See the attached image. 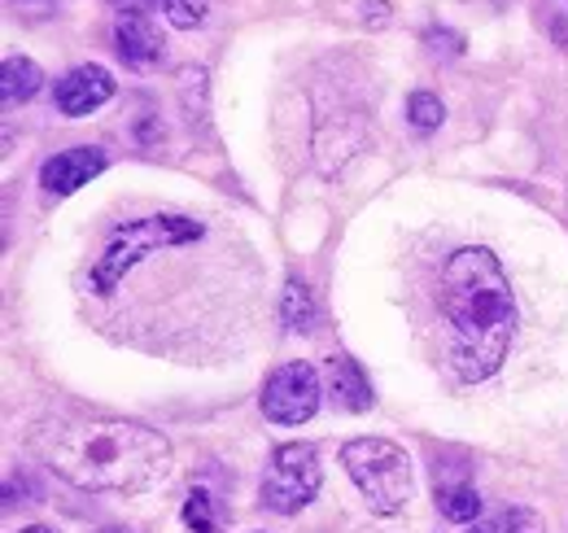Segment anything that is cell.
I'll list each match as a JSON object with an SVG mask.
<instances>
[{"mask_svg": "<svg viewBox=\"0 0 568 533\" xmlns=\"http://www.w3.org/2000/svg\"><path fill=\"white\" fill-rule=\"evenodd\" d=\"M437 311H442V345L459 381H486L507 359L516 302L498 259L481 245L455 250L437 280Z\"/></svg>", "mask_w": 568, "mask_h": 533, "instance_id": "6da1fadb", "label": "cell"}, {"mask_svg": "<svg viewBox=\"0 0 568 533\" xmlns=\"http://www.w3.org/2000/svg\"><path fill=\"white\" fill-rule=\"evenodd\" d=\"M44 460L58 476L97 494H144L171 472V446L162 433L128 420L67 424L44 438Z\"/></svg>", "mask_w": 568, "mask_h": 533, "instance_id": "7a4b0ae2", "label": "cell"}, {"mask_svg": "<svg viewBox=\"0 0 568 533\" xmlns=\"http://www.w3.org/2000/svg\"><path fill=\"white\" fill-rule=\"evenodd\" d=\"M342 464L355 476L358 494L376 516H394L412 499V464L407 451L385 438H355L342 446Z\"/></svg>", "mask_w": 568, "mask_h": 533, "instance_id": "3957f363", "label": "cell"}, {"mask_svg": "<svg viewBox=\"0 0 568 533\" xmlns=\"http://www.w3.org/2000/svg\"><path fill=\"white\" fill-rule=\"evenodd\" d=\"M320 481H324V472H320L315 446L284 442V446L272 451L267 472H263V503L272 512H281V516H293V512H302L320 494Z\"/></svg>", "mask_w": 568, "mask_h": 533, "instance_id": "277c9868", "label": "cell"}, {"mask_svg": "<svg viewBox=\"0 0 568 533\" xmlns=\"http://www.w3.org/2000/svg\"><path fill=\"white\" fill-rule=\"evenodd\" d=\"M320 394H324V385L311 363H302V359L284 363L263 385V415L276 424H302L320 411Z\"/></svg>", "mask_w": 568, "mask_h": 533, "instance_id": "5b68a950", "label": "cell"}, {"mask_svg": "<svg viewBox=\"0 0 568 533\" xmlns=\"http://www.w3.org/2000/svg\"><path fill=\"white\" fill-rule=\"evenodd\" d=\"M101 171H105V153L92 149V144H79V149L53 153V158L40 167V184H44L53 198H67V193H74V189L92 184Z\"/></svg>", "mask_w": 568, "mask_h": 533, "instance_id": "8992f818", "label": "cell"}, {"mask_svg": "<svg viewBox=\"0 0 568 533\" xmlns=\"http://www.w3.org/2000/svg\"><path fill=\"white\" fill-rule=\"evenodd\" d=\"M110 97H114V79L105 67H74L71 74L58 79V92H53V101L67 119H83V114L101 110Z\"/></svg>", "mask_w": 568, "mask_h": 533, "instance_id": "52a82bcc", "label": "cell"}, {"mask_svg": "<svg viewBox=\"0 0 568 533\" xmlns=\"http://www.w3.org/2000/svg\"><path fill=\"white\" fill-rule=\"evenodd\" d=\"M114 49H119V58L128 67L136 70H149L162 62V36H158V27L144 13H119V22H114Z\"/></svg>", "mask_w": 568, "mask_h": 533, "instance_id": "ba28073f", "label": "cell"}, {"mask_svg": "<svg viewBox=\"0 0 568 533\" xmlns=\"http://www.w3.org/2000/svg\"><path fill=\"white\" fill-rule=\"evenodd\" d=\"M328 399L337 402L342 411H367L376 402V394H372V385H367V376H363V368H358L355 359H346V354L328 359Z\"/></svg>", "mask_w": 568, "mask_h": 533, "instance_id": "9c48e42d", "label": "cell"}, {"mask_svg": "<svg viewBox=\"0 0 568 533\" xmlns=\"http://www.w3.org/2000/svg\"><path fill=\"white\" fill-rule=\"evenodd\" d=\"M281 320L288 333H311L320 324V306H315V293L293 275L281 293Z\"/></svg>", "mask_w": 568, "mask_h": 533, "instance_id": "30bf717a", "label": "cell"}, {"mask_svg": "<svg viewBox=\"0 0 568 533\" xmlns=\"http://www.w3.org/2000/svg\"><path fill=\"white\" fill-rule=\"evenodd\" d=\"M0 74H4V79H0V88H4V105H22V101H31V97L40 92V83H44V74H40V67H36L31 58H9Z\"/></svg>", "mask_w": 568, "mask_h": 533, "instance_id": "8fae6325", "label": "cell"}, {"mask_svg": "<svg viewBox=\"0 0 568 533\" xmlns=\"http://www.w3.org/2000/svg\"><path fill=\"white\" fill-rule=\"evenodd\" d=\"M437 507L446 521H477L481 516V494L473 485H437Z\"/></svg>", "mask_w": 568, "mask_h": 533, "instance_id": "7c38bea8", "label": "cell"}, {"mask_svg": "<svg viewBox=\"0 0 568 533\" xmlns=\"http://www.w3.org/2000/svg\"><path fill=\"white\" fill-rule=\"evenodd\" d=\"M473 533H547V530H542L538 512H529V507H507V512H498L495 521L477 525Z\"/></svg>", "mask_w": 568, "mask_h": 533, "instance_id": "4fadbf2b", "label": "cell"}, {"mask_svg": "<svg viewBox=\"0 0 568 533\" xmlns=\"http://www.w3.org/2000/svg\"><path fill=\"white\" fill-rule=\"evenodd\" d=\"M184 521L197 533H223V525L214 521V499L206 490H189V499H184Z\"/></svg>", "mask_w": 568, "mask_h": 533, "instance_id": "5bb4252c", "label": "cell"}, {"mask_svg": "<svg viewBox=\"0 0 568 533\" xmlns=\"http://www.w3.org/2000/svg\"><path fill=\"white\" fill-rule=\"evenodd\" d=\"M442 101L433 97V92H412L407 97V119H412V128H420V132H433V128H442Z\"/></svg>", "mask_w": 568, "mask_h": 533, "instance_id": "9a60e30c", "label": "cell"}, {"mask_svg": "<svg viewBox=\"0 0 568 533\" xmlns=\"http://www.w3.org/2000/svg\"><path fill=\"white\" fill-rule=\"evenodd\" d=\"M166 18H171V27L189 31L206 18V0H166Z\"/></svg>", "mask_w": 568, "mask_h": 533, "instance_id": "2e32d148", "label": "cell"}, {"mask_svg": "<svg viewBox=\"0 0 568 533\" xmlns=\"http://www.w3.org/2000/svg\"><path fill=\"white\" fill-rule=\"evenodd\" d=\"M428 40H433V49L446 44V53H459V36L455 31H428Z\"/></svg>", "mask_w": 568, "mask_h": 533, "instance_id": "e0dca14e", "label": "cell"}, {"mask_svg": "<svg viewBox=\"0 0 568 533\" xmlns=\"http://www.w3.org/2000/svg\"><path fill=\"white\" fill-rule=\"evenodd\" d=\"M110 4H114L119 13H149L158 0H110Z\"/></svg>", "mask_w": 568, "mask_h": 533, "instance_id": "ac0fdd59", "label": "cell"}, {"mask_svg": "<svg viewBox=\"0 0 568 533\" xmlns=\"http://www.w3.org/2000/svg\"><path fill=\"white\" fill-rule=\"evenodd\" d=\"M13 4H53V0H13Z\"/></svg>", "mask_w": 568, "mask_h": 533, "instance_id": "d6986e66", "label": "cell"}, {"mask_svg": "<svg viewBox=\"0 0 568 533\" xmlns=\"http://www.w3.org/2000/svg\"><path fill=\"white\" fill-rule=\"evenodd\" d=\"M22 533H53V530H44V525H31V530H22Z\"/></svg>", "mask_w": 568, "mask_h": 533, "instance_id": "ffe728a7", "label": "cell"}, {"mask_svg": "<svg viewBox=\"0 0 568 533\" xmlns=\"http://www.w3.org/2000/svg\"><path fill=\"white\" fill-rule=\"evenodd\" d=\"M101 533H128V530H101Z\"/></svg>", "mask_w": 568, "mask_h": 533, "instance_id": "44dd1931", "label": "cell"}]
</instances>
